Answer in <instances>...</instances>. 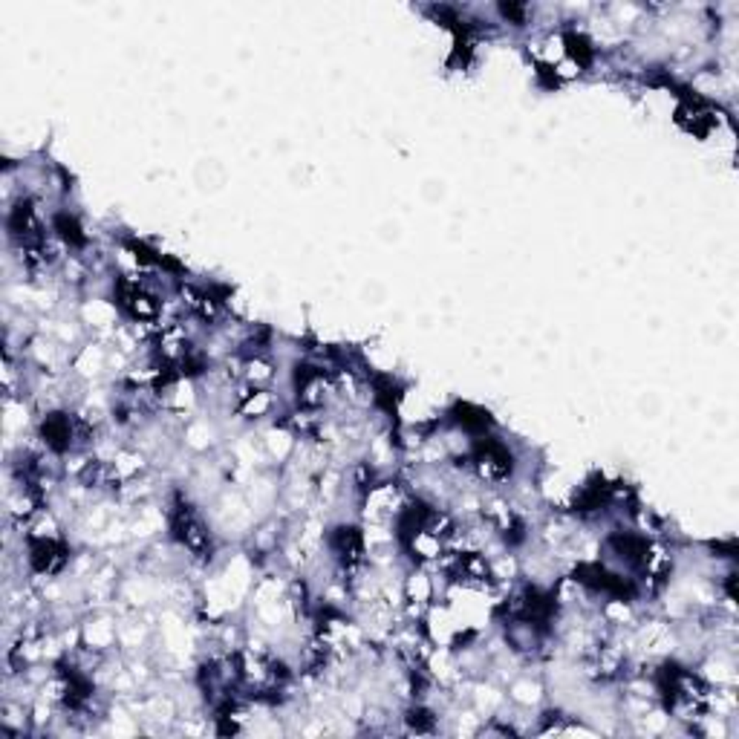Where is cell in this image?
Returning <instances> with one entry per match:
<instances>
[{"label":"cell","instance_id":"cell-1","mask_svg":"<svg viewBox=\"0 0 739 739\" xmlns=\"http://www.w3.org/2000/svg\"><path fill=\"white\" fill-rule=\"evenodd\" d=\"M44 442L49 448H55V451H67L70 448V442H73V424L67 416H61V413H53V416H46L44 419Z\"/></svg>","mask_w":739,"mask_h":739},{"label":"cell","instance_id":"cell-2","mask_svg":"<svg viewBox=\"0 0 739 739\" xmlns=\"http://www.w3.org/2000/svg\"><path fill=\"white\" fill-rule=\"evenodd\" d=\"M55 228H58V234H61L64 240H70V243H75V245L84 243V234H81V228H78L75 217H70V214H58V217H55Z\"/></svg>","mask_w":739,"mask_h":739},{"label":"cell","instance_id":"cell-3","mask_svg":"<svg viewBox=\"0 0 739 739\" xmlns=\"http://www.w3.org/2000/svg\"><path fill=\"white\" fill-rule=\"evenodd\" d=\"M566 46H569V53L578 58L581 64L592 61V46H589V41L583 35H574V32H569V35H566Z\"/></svg>","mask_w":739,"mask_h":739}]
</instances>
